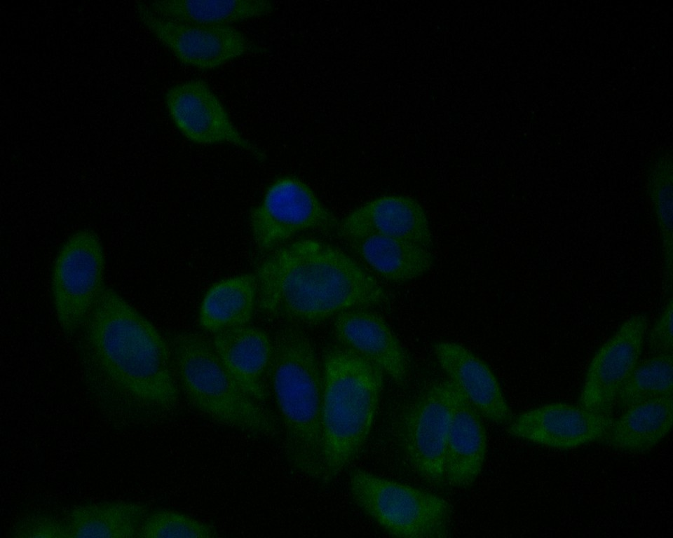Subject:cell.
Wrapping results in <instances>:
<instances>
[{"label": "cell", "instance_id": "cell-28", "mask_svg": "<svg viewBox=\"0 0 673 538\" xmlns=\"http://www.w3.org/2000/svg\"><path fill=\"white\" fill-rule=\"evenodd\" d=\"M672 315L673 300L670 298L646 333L648 348L654 354H673Z\"/></svg>", "mask_w": 673, "mask_h": 538}, {"label": "cell", "instance_id": "cell-1", "mask_svg": "<svg viewBox=\"0 0 673 538\" xmlns=\"http://www.w3.org/2000/svg\"><path fill=\"white\" fill-rule=\"evenodd\" d=\"M75 336L85 386L104 413L158 420L177 410L169 340L116 289L105 287Z\"/></svg>", "mask_w": 673, "mask_h": 538}, {"label": "cell", "instance_id": "cell-2", "mask_svg": "<svg viewBox=\"0 0 673 538\" xmlns=\"http://www.w3.org/2000/svg\"><path fill=\"white\" fill-rule=\"evenodd\" d=\"M254 275L259 310L296 325L320 324L344 311L388 301L386 289L356 259L315 238L272 250Z\"/></svg>", "mask_w": 673, "mask_h": 538}, {"label": "cell", "instance_id": "cell-13", "mask_svg": "<svg viewBox=\"0 0 673 538\" xmlns=\"http://www.w3.org/2000/svg\"><path fill=\"white\" fill-rule=\"evenodd\" d=\"M613 415L597 413L579 405L555 402L513 417L506 432L512 437L539 446L570 450L601 441Z\"/></svg>", "mask_w": 673, "mask_h": 538}, {"label": "cell", "instance_id": "cell-19", "mask_svg": "<svg viewBox=\"0 0 673 538\" xmlns=\"http://www.w3.org/2000/svg\"><path fill=\"white\" fill-rule=\"evenodd\" d=\"M344 241L367 268L390 282L416 280L433 265L431 249L407 241L376 235Z\"/></svg>", "mask_w": 673, "mask_h": 538}, {"label": "cell", "instance_id": "cell-22", "mask_svg": "<svg viewBox=\"0 0 673 538\" xmlns=\"http://www.w3.org/2000/svg\"><path fill=\"white\" fill-rule=\"evenodd\" d=\"M149 511L137 502H100L72 509L64 519L69 537L133 538Z\"/></svg>", "mask_w": 673, "mask_h": 538}, {"label": "cell", "instance_id": "cell-16", "mask_svg": "<svg viewBox=\"0 0 673 538\" xmlns=\"http://www.w3.org/2000/svg\"><path fill=\"white\" fill-rule=\"evenodd\" d=\"M439 366L487 420L508 425L513 418L498 380L487 364L463 345L440 340L433 345Z\"/></svg>", "mask_w": 673, "mask_h": 538}, {"label": "cell", "instance_id": "cell-6", "mask_svg": "<svg viewBox=\"0 0 673 538\" xmlns=\"http://www.w3.org/2000/svg\"><path fill=\"white\" fill-rule=\"evenodd\" d=\"M348 489L358 507L393 537H450L452 506L445 498L362 469H353Z\"/></svg>", "mask_w": 673, "mask_h": 538}, {"label": "cell", "instance_id": "cell-18", "mask_svg": "<svg viewBox=\"0 0 673 538\" xmlns=\"http://www.w3.org/2000/svg\"><path fill=\"white\" fill-rule=\"evenodd\" d=\"M483 419L454 385L444 453L445 484L465 488L473 485L480 474L487 451Z\"/></svg>", "mask_w": 673, "mask_h": 538}, {"label": "cell", "instance_id": "cell-25", "mask_svg": "<svg viewBox=\"0 0 673 538\" xmlns=\"http://www.w3.org/2000/svg\"><path fill=\"white\" fill-rule=\"evenodd\" d=\"M217 529L206 522L188 514L166 509L150 511L141 527L139 537H219Z\"/></svg>", "mask_w": 673, "mask_h": 538}, {"label": "cell", "instance_id": "cell-5", "mask_svg": "<svg viewBox=\"0 0 673 538\" xmlns=\"http://www.w3.org/2000/svg\"><path fill=\"white\" fill-rule=\"evenodd\" d=\"M180 391L198 411L217 423L256 437H273L280 425L273 413L248 395L229 373L204 335L191 331L169 340Z\"/></svg>", "mask_w": 673, "mask_h": 538}, {"label": "cell", "instance_id": "cell-7", "mask_svg": "<svg viewBox=\"0 0 673 538\" xmlns=\"http://www.w3.org/2000/svg\"><path fill=\"white\" fill-rule=\"evenodd\" d=\"M106 259L102 242L93 229L68 237L55 258L50 292L57 323L75 336L105 289Z\"/></svg>", "mask_w": 673, "mask_h": 538}, {"label": "cell", "instance_id": "cell-9", "mask_svg": "<svg viewBox=\"0 0 673 538\" xmlns=\"http://www.w3.org/2000/svg\"><path fill=\"white\" fill-rule=\"evenodd\" d=\"M339 223L313 190L291 176L274 180L249 216L252 237L261 252L271 251L301 232L336 230Z\"/></svg>", "mask_w": 673, "mask_h": 538}, {"label": "cell", "instance_id": "cell-21", "mask_svg": "<svg viewBox=\"0 0 673 538\" xmlns=\"http://www.w3.org/2000/svg\"><path fill=\"white\" fill-rule=\"evenodd\" d=\"M257 303V282L252 273L221 280L206 291L201 302L198 321L212 334L250 324Z\"/></svg>", "mask_w": 673, "mask_h": 538}, {"label": "cell", "instance_id": "cell-20", "mask_svg": "<svg viewBox=\"0 0 673 538\" xmlns=\"http://www.w3.org/2000/svg\"><path fill=\"white\" fill-rule=\"evenodd\" d=\"M673 424V396L643 401L623 411L601 440L615 450L641 453L660 443Z\"/></svg>", "mask_w": 673, "mask_h": 538}, {"label": "cell", "instance_id": "cell-4", "mask_svg": "<svg viewBox=\"0 0 673 538\" xmlns=\"http://www.w3.org/2000/svg\"><path fill=\"white\" fill-rule=\"evenodd\" d=\"M323 474L336 478L358 456L371 432L384 384L383 371L337 343L322 356Z\"/></svg>", "mask_w": 673, "mask_h": 538}, {"label": "cell", "instance_id": "cell-10", "mask_svg": "<svg viewBox=\"0 0 673 538\" xmlns=\"http://www.w3.org/2000/svg\"><path fill=\"white\" fill-rule=\"evenodd\" d=\"M142 22L182 64L213 70L257 50L233 25H210L165 18L147 4L137 6Z\"/></svg>", "mask_w": 673, "mask_h": 538}, {"label": "cell", "instance_id": "cell-8", "mask_svg": "<svg viewBox=\"0 0 673 538\" xmlns=\"http://www.w3.org/2000/svg\"><path fill=\"white\" fill-rule=\"evenodd\" d=\"M454 385L448 379L430 382L400 412L396 439L411 469L426 482L444 483L445 446Z\"/></svg>", "mask_w": 673, "mask_h": 538}, {"label": "cell", "instance_id": "cell-12", "mask_svg": "<svg viewBox=\"0 0 673 538\" xmlns=\"http://www.w3.org/2000/svg\"><path fill=\"white\" fill-rule=\"evenodd\" d=\"M648 328V317L638 313L627 319L592 358L578 405L612 415L619 392L639 364Z\"/></svg>", "mask_w": 673, "mask_h": 538}, {"label": "cell", "instance_id": "cell-14", "mask_svg": "<svg viewBox=\"0 0 673 538\" xmlns=\"http://www.w3.org/2000/svg\"><path fill=\"white\" fill-rule=\"evenodd\" d=\"M336 233L344 240L376 235L431 249L433 237L426 213L414 198L386 195L372 199L339 220Z\"/></svg>", "mask_w": 673, "mask_h": 538}, {"label": "cell", "instance_id": "cell-26", "mask_svg": "<svg viewBox=\"0 0 673 538\" xmlns=\"http://www.w3.org/2000/svg\"><path fill=\"white\" fill-rule=\"evenodd\" d=\"M649 193L663 241L664 271H672V180L667 163L655 167L649 177Z\"/></svg>", "mask_w": 673, "mask_h": 538}, {"label": "cell", "instance_id": "cell-3", "mask_svg": "<svg viewBox=\"0 0 673 538\" xmlns=\"http://www.w3.org/2000/svg\"><path fill=\"white\" fill-rule=\"evenodd\" d=\"M268 381L280 418L287 463L301 475L321 481L322 366L312 341L298 325L288 324L275 333Z\"/></svg>", "mask_w": 673, "mask_h": 538}, {"label": "cell", "instance_id": "cell-23", "mask_svg": "<svg viewBox=\"0 0 673 538\" xmlns=\"http://www.w3.org/2000/svg\"><path fill=\"white\" fill-rule=\"evenodd\" d=\"M147 5L152 12L165 18L210 25H232L273 11L271 2L256 0H166Z\"/></svg>", "mask_w": 673, "mask_h": 538}, {"label": "cell", "instance_id": "cell-15", "mask_svg": "<svg viewBox=\"0 0 673 538\" xmlns=\"http://www.w3.org/2000/svg\"><path fill=\"white\" fill-rule=\"evenodd\" d=\"M332 319L333 333L339 344L375 364L396 385L407 384L409 354L381 315L358 308L344 311Z\"/></svg>", "mask_w": 673, "mask_h": 538}, {"label": "cell", "instance_id": "cell-17", "mask_svg": "<svg viewBox=\"0 0 673 538\" xmlns=\"http://www.w3.org/2000/svg\"><path fill=\"white\" fill-rule=\"evenodd\" d=\"M214 349L223 365L251 397L264 403L268 397V375L273 340L263 329L250 324L212 334Z\"/></svg>", "mask_w": 673, "mask_h": 538}, {"label": "cell", "instance_id": "cell-24", "mask_svg": "<svg viewBox=\"0 0 673 538\" xmlns=\"http://www.w3.org/2000/svg\"><path fill=\"white\" fill-rule=\"evenodd\" d=\"M673 396V354H654L639 363L618 396L622 410L658 398Z\"/></svg>", "mask_w": 673, "mask_h": 538}, {"label": "cell", "instance_id": "cell-27", "mask_svg": "<svg viewBox=\"0 0 673 538\" xmlns=\"http://www.w3.org/2000/svg\"><path fill=\"white\" fill-rule=\"evenodd\" d=\"M15 538H67L69 531L64 518L47 514H32L18 521L11 529Z\"/></svg>", "mask_w": 673, "mask_h": 538}, {"label": "cell", "instance_id": "cell-11", "mask_svg": "<svg viewBox=\"0 0 673 538\" xmlns=\"http://www.w3.org/2000/svg\"><path fill=\"white\" fill-rule=\"evenodd\" d=\"M165 102L173 124L187 140L199 145L229 144L265 160L264 151L239 131L204 80L175 84L167 91Z\"/></svg>", "mask_w": 673, "mask_h": 538}]
</instances>
